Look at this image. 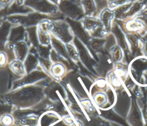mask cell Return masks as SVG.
I'll use <instances>...</instances> for the list:
<instances>
[{
    "instance_id": "2",
    "label": "cell",
    "mask_w": 147,
    "mask_h": 126,
    "mask_svg": "<svg viewBox=\"0 0 147 126\" xmlns=\"http://www.w3.org/2000/svg\"><path fill=\"white\" fill-rule=\"evenodd\" d=\"M60 7L64 13L71 17L74 18L76 17L79 14L78 12V9L76 7V6L74 3L67 0L61 1V2L60 5Z\"/></svg>"
},
{
    "instance_id": "6",
    "label": "cell",
    "mask_w": 147,
    "mask_h": 126,
    "mask_svg": "<svg viewBox=\"0 0 147 126\" xmlns=\"http://www.w3.org/2000/svg\"><path fill=\"white\" fill-rule=\"evenodd\" d=\"M12 0H0V9L9 4Z\"/></svg>"
},
{
    "instance_id": "5",
    "label": "cell",
    "mask_w": 147,
    "mask_h": 126,
    "mask_svg": "<svg viewBox=\"0 0 147 126\" xmlns=\"http://www.w3.org/2000/svg\"><path fill=\"white\" fill-rule=\"evenodd\" d=\"M13 119L9 115H5L2 118V123L5 126H9L11 124Z\"/></svg>"
},
{
    "instance_id": "1",
    "label": "cell",
    "mask_w": 147,
    "mask_h": 126,
    "mask_svg": "<svg viewBox=\"0 0 147 126\" xmlns=\"http://www.w3.org/2000/svg\"><path fill=\"white\" fill-rule=\"evenodd\" d=\"M26 4L42 12H53L55 7L46 0H26Z\"/></svg>"
},
{
    "instance_id": "7",
    "label": "cell",
    "mask_w": 147,
    "mask_h": 126,
    "mask_svg": "<svg viewBox=\"0 0 147 126\" xmlns=\"http://www.w3.org/2000/svg\"><path fill=\"white\" fill-rule=\"evenodd\" d=\"M6 60L5 55L3 53L0 54V64H3Z\"/></svg>"
},
{
    "instance_id": "4",
    "label": "cell",
    "mask_w": 147,
    "mask_h": 126,
    "mask_svg": "<svg viewBox=\"0 0 147 126\" xmlns=\"http://www.w3.org/2000/svg\"><path fill=\"white\" fill-rule=\"evenodd\" d=\"M11 68L16 72L20 74L24 73V67L21 63L18 62H14L11 64Z\"/></svg>"
},
{
    "instance_id": "3",
    "label": "cell",
    "mask_w": 147,
    "mask_h": 126,
    "mask_svg": "<svg viewBox=\"0 0 147 126\" xmlns=\"http://www.w3.org/2000/svg\"><path fill=\"white\" fill-rule=\"evenodd\" d=\"M52 72L56 76L61 75L64 72V67L61 64H56L52 67Z\"/></svg>"
}]
</instances>
